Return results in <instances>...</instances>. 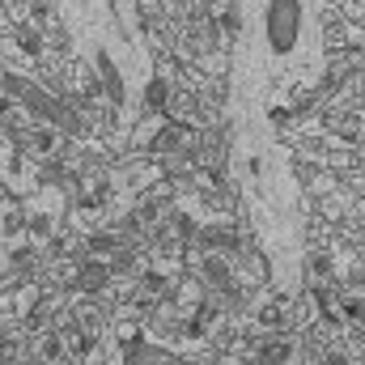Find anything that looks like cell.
<instances>
[{
	"label": "cell",
	"mask_w": 365,
	"mask_h": 365,
	"mask_svg": "<svg viewBox=\"0 0 365 365\" xmlns=\"http://www.w3.org/2000/svg\"><path fill=\"white\" fill-rule=\"evenodd\" d=\"M166 102H170V81H166V77H153V81L145 86V106H149L153 115H162Z\"/></svg>",
	"instance_id": "3"
},
{
	"label": "cell",
	"mask_w": 365,
	"mask_h": 365,
	"mask_svg": "<svg viewBox=\"0 0 365 365\" xmlns=\"http://www.w3.org/2000/svg\"><path fill=\"white\" fill-rule=\"evenodd\" d=\"M306 34V0H268L264 4V38L272 56H293Z\"/></svg>",
	"instance_id": "1"
},
{
	"label": "cell",
	"mask_w": 365,
	"mask_h": 365,
	"mask_svg": "<svg viewBox=\"0 0 365 365\" xmlns=\"http://www.w3.org/2000/svg\"><path fill=\"white\" fill-rule=\"evenodd\" d=\"M93 68H98V77H102V93H106L110 102H123V73L110 64V51H93Z\"/></svg>",
	"instance_id": "2"
}]
</instances>
